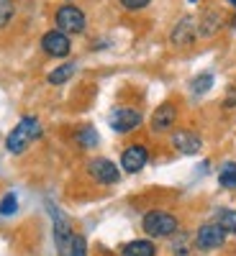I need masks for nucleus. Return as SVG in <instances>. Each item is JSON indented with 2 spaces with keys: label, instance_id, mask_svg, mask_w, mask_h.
<instances>
[{
  "label": "nucleus",
  "instance_id": "f257e3e1",
  "mask_svg": "<svg viewBox=\"0 0 236 256\" xmlns=\"http://www.w3.org/2000/svg\"><path fill=\"white\" fill-rule=\"evenodd\" d=\"M41 134H44V128H41V120L36 116H24L13 128H11V134L6 138V148L11 154H24L26 148L41 138Z\"/></svg>",
  "mask_w": 236,
  "mask_h": 256
},
{
  "label": "nucleus",
  "instance_id": "f03ea898",
  "mask_svg": "<svg viewBox=\"0 0 236 256\" xmlns=\"http://www.w3.org/2000/svg\"><path fill=\"white\" fill-rule=\"evenodd\" d=\"M141 230L149 238H172L180 230V220L169 210H149L141 218Z\"/></svg>",
  "mask_w": 236,
  "mask_h": 256
},
{
  "label": "nucleus",
  "instance_id": "7ed1b4c3",
  "mask_svg": "<svg viewBox=\"0 0 236 256\" xmlns=\"http://www.w3.org/2000/svg\"><path fill=\"white\" fill-rule=\"evenodd\" d=\"M49 212H52V223H54V246H57V254L59 256H70L72 251V241H75V230H72V223L64 212L49 202Z\"/></svg>",
  "mask_w": 236,
  "mask_h": 256
},
{
  "label": "nucleus",
  "instance_id": "20e7f679",
  "mask_svg": "<svg viewBox=\"0 0 236 256\" xmlns=\"http://www.w3.org/2000/svg\"><path fill=\"white\" fill-rule=\"evenodd\" d=\"M54 26L59 31H64L67 36H75V34H85V28H88V18H85V13L77 6L64 3L54 13Z\"/></svg>",
  "mask_w": 236,
  "mask_h": 256
},
{
  "label": "nucleus",
  "instance_id": "39448f33",
  "mask_svg": "<svg viewBox=\"0 0 236 256\" xmlns=\"http://www.w3.org/2000/svg\"><path fill=\"white\" fill-rule=\"evenodd\" d=\"M141 123H144L141 110L128 108V105H118V108H113L111 116H108V126L113 128L116 134H121V136H123V134H134V131H139Z\"/></svg>",
  "mask_w": 236,
  "mask_h": 256
},
{
  "label": "nucleus",
  "instance_id": "423d86ee",
  "mask_svg": "<svg viewBox=\"0 0 236 256\" xmlns=\"http://www.w3.org/2000/svg\"><path fill=\"white\" fill-rule=\"evenodd\" d=\"M88 174L93 177V182H98L103 187H111L121 180V166H116L105 156H95V159L88 162Z\"/></svg>",
  "mask_w": 236,
  "mask_h": 256
},
{
  "label": "nucleus",
  "instance_id": "0eeeda50",
  "mask_svg": "<svg viewBox=\"0 0 236 256\" xmlns=\"http://www.w3.org/2000/svg\"><path fill=\"white\" fill-rule=\"evenodd\" d=\"M226 236H228V233L216 220H210V223H203L195 230V246L200 251H216V248H221L226 244Z\"/></svg>",
  "mask_w": 236,
  "mask_h": 256
},
{
  "label": "nucleus",
  "instance_id": "6e6552de",
  "mask_svg": "<svg viewBox=\"0 0 236 256\" xmlns=\"http://www.w3.org/2000/svg\"><path fill=\"white\" fill-rule=\"evenodd\" d=\"M149 164V146L146 144H128L121 152V169L126 174H139Z\"/></svg>",
  "mask_w": 236,
  "mask_h": 256
},
{
  "label": "nucleus",
  "instance_id": "1a4fd4ad",
  "mask_svg": "<svg viewBox=\"0 0 236 256\" xmlns=\"http://www.w3.org/2000/svg\"><path fill=\"white\" fill-rule=\"evenodd\" d=\"M41 52H44L47 56H54V59H64L72 52V38L59 28L47 31L44 36H41Z\"/></svg>",
  "mask_w": 236,
  "mask_h": 256
},
{
  "label": "nucleus",
  "instance_id": "9d476101",
  "mask_svg": "<svg viewBox=\"0 0 236 256\" xmlns=\"http://www.w3.org/2000/svg\"><path fill=\"white\" fill-rule=\"evenodd\" d=\"M177 116H180L177 105L167 100V102L159 105V108H154L152 118H149V126H152V131H154V134H167V131H172V128H175Z\"/></svg>",
  "mask_w": 236,
  "mask_h": 256
},
{
  "label": "nucleus",
  "instance_id": "9b49d317",
  "mask_svg": "<svg viewBox=\"0 0 236 256\" xmlns=\"http://www.w3.org/2000/svg\"><path fill=\"white\" fill-rule=\"evenodd\" d=\"M195 38H198V20L192 16H182L172 26V34H169V41H172L175 46H180V49L190 46Z\"/></svg>",
  "mask_w": 236,
  "mask_h": 256
},
{
  "label": "nucleus",
  "instance_id": "f8f14e48",
  "mask_svg": "<svg viewBox=\"0 0 236 256\" xmlns=\"http://www.w3.org/2000/svg\"><path fill=\"white\" fill-rule=\"evenodd\" d=\"M172 146L180 154L192 156L203 148V138H200V134L190 131V128H177V131H172Z\"/></svg>",
  "mask_w": 236,
  "mask_h": 256
},
{
  "label": "nucleus",
  "instance_id": "ddd939ff",
  "mask_svg": "<svg viewBox=\"0 0 236 256\" xmlns=\"http://www.w3.org/2000/svg\"><path fill=\"white\" fill-rule=\"evenodd\" d=\"M195 20H198V36H200V38L216 36V34L226 26V20H223V16H221L218 10H203V16L195 18Z\"/></svg>",
  "mask_w": 236,
  "mask_h": 256
},
{
  "label": "nucleus",
  "instance_id": "4468645a",
  "mask_svg": "<svg viewBox=\"0 0 236 256\" xmlns=\"http://www.w3.org/2000/svg\"><path fill=\"white\" fill-rule=\"evenodd\" d=\"M121 256H157V246L152 238H134L121 246Z\"/></svg>",
  "mask_w": 236,
  "mask_h": 256
},
{
  "label": "nucleus",
  "instance_id": "2eb2a0df",
  "mask_svg": "<svg viewBox=\"0 0 236 256\" xmlns=\"http://www.w3.org/2000/svg\"><path fill=\"white\" fill-rule=\"evenodd\" d=\"M72 74H75V64H72V62H64V64H59L57 70H52V72L47 74V82L54 84V88H59V84L70 82Z\"/></svg>",
  "mask_w": 236,
  "mask_h": 256
},
{
  "label": "nucleus",
  "instance_id": "dca6fc26",
  "mask_svg": "<svg viewBox=\"0 0 236 256\" xmlns=\"http://www.w3.org/2000/svg\"><path fill=\"white\" fill-rule=\"evenodd\" d=\"M75 141H77L80 148H95L100 144V136H98V131H95L93 126H82V128H77Z\"/></svg>",
  "mask_w": 236,
  "mask_h": 256
},
{
  "label": "nucleus",
  "instance_id": "f3484780",
  "mask_svg": "<svg viewBox=\"0 0 236 256\" xmlns=\"http://www.w3.org/2000/svg\"><path fill=\"white\" fill-rule=\"evenodd\" d=\"M213 82H216L213 72H200V74H195L190 80V90H192V95H205L213 88Z\"/></svg>",
  "mask_w": 236,
  "mask_h": 256
},
{
  "label": "nucleus",
  "instance_id": "a211bd4d",
  "mask_svg": "<svg viewBox=\"0 0 236 256\" xmlns=\"http://www.w3.org/2000/svg\"><path fill=\"white\" fill-rule=\"evenodd\" d=\"M218 184L223 190H236V162H223L218 169Z\"/></svg>",
  "mask_w": 236,
  "mask_h": 256
},
{
  "label": "nucleus",
  "instance_id": "6ab92c4d",
  "mask_svg": "<svg viewBox=\"0 0 236 256\" xmlns=\"http://www.w3.org/2000/svg\"><path fill=\"white\" fill-rule=\"evenodd\" d=\"M216 223H218L226 233H233V236H236V210L221 208V210L216 212Z\"/></svg>",
  "mask_w": 236,
  "mask_h": 256
},
{
  "label": "nucleus",
  "instance_id": "aec40b11",
  "mask_svg": "<svg viewBox=\"0 0 236 256\" xmlns=\"http://www.w3.org/2000/svg\"><path fill=\"white\" fill-rule=\"evenodd\" d=\"M16 210H18V198H16V192H6L3 200H0V216H16Z\"/></svg>",
  "mask_w": 236,
  "mask_h": 256
},
{
  "label": "nucleus",
  "instance_id": "412c9836",
  "mask_svg": "<svg viewBox=\"0 0 236 256\" xmlns=\"http://www.w3.org/2000/svg\"><path fill=\"white\" fill-rule=\"evenodd\" d=\"M16 16V6L13 0H0V28H6Z\"/></svg>",
  "mask_w": 236,
  "mask_h": 256
},
{
  "label": "nucleus",
  "instance_id": "4be33fe9",
  "mask_svg": "<svg viewBox=\"0 0 236 256\" xmlns=\"http://www.w3.org/2000/svg\"><path fill=\"white\" fill-rule=\"evenodd\" d=\"M172 251H175V256H187L190 254V246H187V236L182 230H177L175 236H172Z\"/></svg>",
  "mask_w": 236,
  "mask_h": 256
},
{
  "label": "nucleus",
  "instance_id": "5701e85b",
  "mask_svg": "<svg viewBox=\"0 0 236 256\" xmlns=\"http://www.w3.org/2000/svg\"><path fill=\"white\" fill-rule=\"evenodd\" d=\"M121 8L128 10V13H136V10H144L146 6H152V0H118Z\"/></svg>",
  "mask_w": 236,
  "mask_h": 256
},
{
  "label": "nucleus",
  "instance_id": "b1692460",
  "mask_svg": "<svg viewBox=\"0 0 236 256\" xmlns=\"http://www.w3.org/2000/svg\"><path fill=\"white\" fill-rule=\"evenodd\" d=\"M70 256H88V241H85V236H77V233H75V241H72Z\"/></svg>",
  "mask_w": 236,
  "mask_h": 256
},
{
  "label": "nucleus",
  "instance_id": "393cba45",
  "mask_svg": "<svg viewBox=\"0 0 236 256\" xmlns=\"http://www.w3.org/2000/svg\"><path fill=\"white\" fill-rule=\"evenodd\" d=\"M231 105H236V90H231L228 98L223 100V108H231Z\"/></svg>",
  "mask_w": 236,
  "mask_h": 256
},
{
  "label": "nucleus",
  "instance_id": "a878e982",
  "mask_svg": "<svg viewBox=\"0 0 236 256\" xmlns=\"http://www.w3.org/2000/svg\"><path fill=\"white\" fill-rule=\"evenodd\" d=\"M228 26H231V28H233V31H236V16H233V18H231V20H228Z\"/></svg>",
  "mask_w": 236,
  "mask_h": 256
},
{
  "label": "nucleus",
  "instance_id": "bb28decb",
  "mask_svg": "<svg viewBox=\"0 0 236 256\" xmlns=\"http://www.w3.org/2000/svg\"><path fill=\"white\" fill-rule=\"evenodd\" d=\"M228 6H231V8L236 10V0H228Z\"/></svg>",
  "mask_w": 236,
  "mask_h": 256
},
{
  "label": "nucleus",
  "instance_id": "cd10ccee",
  "mask_svg": "<svg viewBox=\"0 0 236 256\" xmlns=\"http://www.w3.org/2000/svg\"><path fill=\"white\" fill-rule=\"evenodd\" d=\"M187 3H198V0H187Z\"/></svg>",
  "mask_w": 236,
  "mask_h": 256
}]
</instances>
